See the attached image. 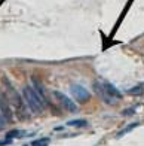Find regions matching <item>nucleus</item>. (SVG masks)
Masks as SVG:
<instances>
[{
	"instance_id": "1",
	"label": "nucleus",
	"mask_w": 144,
	"mask_h": 146,
	"mask_svg": "<svg viewBox=\"0 0 144 146\" xmlns=\"http://www.w3.org/2000/svg\"><path fill=\"white\" fill-rule=\"evenodd\" d=\"M22 98H24V102L27 103V106L30 108V110L33 112V113H40V112L43 110V100L36 92V90L33 87H30V85L24 87Z\"/></svg>"
},
{
	"instance_id": "2",
	"label": "nucleus",
	"mask_w": 144,
	"mask_h": 146,
	"mask_svg": "<svg viewBox=\"0 0 144 146\" xmlns=\"http://www.w3.org/2000/svg\"><path fill=\"white\" fill-rule=\"evenodd\" d=\"M2 81H3V84H5L6 90L9 91V96H11V97H9V100L12 102L14 108H16L18 112H24V109H25V106H24V98L19 96V94H18V91L11 85V82L8 81V78H3Z\"/></svg>"
},
{
	"instance_id": "3",
	"label": "nucleus",
	"mask_w": 144,
	"mask_h": 146,
	"mask_svg": "<svg viewBox=\"0 0 144 146\" xmlns=\"http://www.w3.org/2000/svg\"><path fill=\"white\" fill-rule=\"evenodd\" d=\"M0 113L6 119V122H12L14 115H12V109L9 104V98L6 97V92L0 90Z\"/></svg>"
},
{
	"instance_id": "4",
	"label": "nucleus",
	"mask_w": 144,
	"mask_h": 146,
	"mask_svg": "<svg viewBox=\"0 0 144 146\" xmlns=\"http://www.w3.org/2000/svg\"><path fill=\"white\" fill-rule=\"evenodd\" d=\"M70 91H71V94H73V97L80 103H86V102L91 100V92L86 88H83L82 85H77V84L71 85Z\"/></svg>"
},
{
	"instance_id": "5",
	"label": "nucleus",
	"mask_w": 144,
	"mask_h": 146,
	"mask_svg": "<svg viewBox=\"0 0 144 146\" xmlns=\"http://www.w3.org/2000/svg\"><path fill=\"white\" fill-rule=\"evenodd\" d=\"M55 97H57V100L61 103V106L65 109V110H68V112H76L77 110V106H76V103L71 100L70 97H67L65 94H62V92H60V91H54L52 92Z\"/></svg>"
},
{
	"instance_id": "6",
	"label": "nucleus",
	"mask_w": 144,
	"mask_h": 146,
	"mask_svg": "<svg viewBox=\"0 0 144 146\" xmlns=\"http://www.w3.org/2000/svg\"><path fill=\"white\" fill-rule=\"evenodd\" d=\"M94 91L101 97V100H103V102H106V103H108V104H113V103H114V100L107 94L106 90L103 88V84H100V82H94Z\"/></svg>"
},
{
	"instance_id": "7",
	"label": "nucleus",
	"mask_w": 144,
	"mask_h": 146,
	"mask_svg": "<svg viewBox=\"0 0 144 146\" xmlns=\"http://www.w3.org/2000/svg\"><path fill=\"white\" fill-rule=\"evenodd\" d=\"M103 88L106 90V92L112 97V98H122V94H120V91L117 90L113 84H110V82H104L103 84Z\"/></svg>"
},
{
	"instance_id": "8",
	"label": "nucleus",
	"mask_w": 144,
	"mask_h": 146,
	"mask_svg": "<svg viewBox=\"0 0 144 146\" xmlns=\"http://www.w3.org/2000/svg\"><path fill=\"white\" fill-rule=\"evenodd\" d=\"M33 133L28 131H21V130H11L9 133H6V137L8 139H22V137H27L31 136Z\"/></svg>"
},
{
	"instance_id": "9",
	"label": "nucleus",
	"mask_w": 144,
	"mask_h": 146,
	"mask_svg": "<svg viewBox=\"0 0 144 146\" xmlns=\"http://www.w3.org/2000/svg\"><path fill=\"white\" fill-rule=\"evenodd\" d=\"M138 125H140V122H134V124H129V125H126V127L123 128V130H120L119 133H117V136H116V137H122V136H125V134H128L129 131H132V130H135L137 127H138Z\"/></svg>"
},
{
	"instance_id": "10",
	"label": "nucleus",
	"mask_w": 144,
	"mask_h": 146,
	"mask_svg": "<svg viewBox=\"0 0 144 146\" xmlns=\"http://www.w3.org/2000/svg\"><path fill=\"white\" fill-rule=\"evenodd\" d=\"M51 142L49 137H40V139H36V140H33L30 143V146H48Z\"/></svg>"
},
{
	"instance_id": "11",
	"label": "nucleus",
	"mask_w": 144,
	"mask_h": 146,
	"mask_svg": "<svg viewBox=\"0 0 144 146\" xmlns=\"http://www.w3.org/2000/svg\"><path fill=\"white\" fill-rule=\"evenodd\" d=\"M128 94H131V96H141V94H144V85H135V87L129 88Z\"/></svg>"
},
{
	"instance_id": "12",
	"label": "nucleus",
	"mask_w": 144,
	"mask_h": 146,
	"mask_svg": "<svg viewBox=\"0 0 144 146\" xmlns=\"http://www.w3.org/2000/svg\"><path fill=\"white\" fill-rule=\"evenodd\" d=\"M67 125H70V127H77V128H80V127H86L88 122L85 121V119H71V121L67 122Z\"/></svg>"
},
{
	"instance_id": "13",
	"label": "nucleus",
	"mask_w": 144,
	"mask_h": 146,
	"mask_svg": "<svg viewBox=\"0 0 144 146\" xmlns=\"http://www.w3.org/2000/svg\"><path fill=\"white\" fill-rule=\"evenodd\" d=\"M134 113H135V109H134V108H128L126 110H123V112H122V115H123V116H129V115H134Z\"/></svg>"
},
{
	"instance_id": "14",
	"label": "nucleus",
	"mask_w": 144,
	"mask_h": 146,
	"mask_svg": "<svg viewBox=\"0 0 144 146\" xmlns=\"http://www.w3.org/2000/svg\"><path fill=\"white\" fill-rule=\"evenodd\" d=\"M12 143V139H3V140H0V146H6V145H11Z\"/></svg>"
},
{
	"instance_id": "15",
	"label": "nucleus",
	"mask_w": 144,
	"mask_h": 146,
	"mask_svg": "<svg viewBox=\"0 0 144 146\" xmlns=\"http://www.w3.org/2000/svg\"><path fill=\"white\" fill-rule=\"evenodd\" d=\"M5 124H6V119L2 116V113H0V130L5 128Z\"/></svg>"
}]
</instances>
